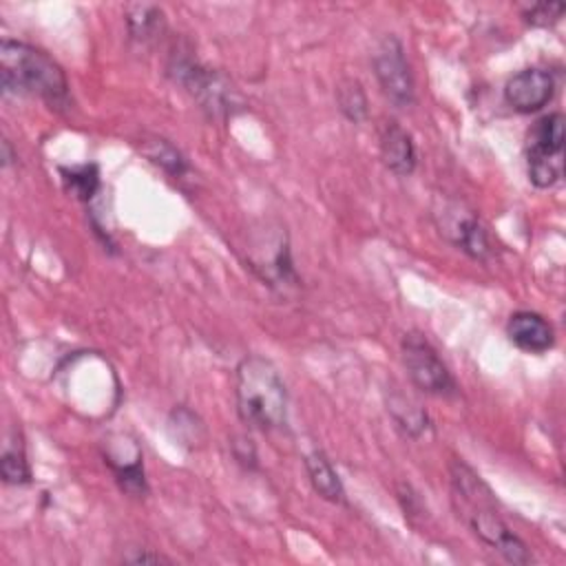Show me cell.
<instances>
[{
	"label": "cell",
	"instance_id": "cell-1",
	"mask_svg": "<svg viewBox=\"0 0 566 566\" xmlns=\"http://www.w3.org/2000/svg\"><path fill=\"white\" fill-rule=\"evenodd\" d=\"M0 77L4 93L38 95L51 106L69 104V82L64 71L44 51L31 44L2 40Z\"/></svg>",
	"mask_w": 566,
	"mask_h": 566
},
{
	"label": "cell",
	"instance_id": "cell-2",
	"mask_svg": "<svg viewBox=\"0 0 566 566\" xmlns=\"http://www.w3.org/2000/svg\"><path fill=\"white\" fill-rule=\"evenodd\" d=\"M237 411L259 431L287 422V391L276 367L263 356H245L237 367Z\"/></svg>",
	"mask_w": 566,
	"mask_h": 566
},
{
	"label": "cell",
	"instance_id": "cell-3",
	"mask_svg": "<svg viewBox=\"0 0 566 566\" xmlns=\"http://www.w3.org/2000/svg\"><path fill=\"white\" fill-rule=\"evenodd\" d=\"M462 500L467 502V522L471 524L473 533L489 544L493 551H497L506 562L511 564H528L531 553L526 544L500 520V515L491 506V491L484 484L471 486L462 493Z\"/></svg>",
	"mask_w": 566,
	"mask_h": 566
},
{
	"label": "cell",
	"instance_id": "cell-4",
	"mask_svg": "<svg viewBox=\"0 0 566 566\" xmlns=\"http://www.w3.org/2000/svg\"><path fill=\"white\" fill-rule=\"evenodd\" d=\"M526 170L537 188H553L564 175V115L548 113L528 130Z\"/></svg>",
	"mask_w": 566,
	"mask_h": 566
},
{
	"label": "cell",
	"instance_id": "cell-5",
	"mask_svg": "<svg viewBox=\"0 0 566 566\" xmlns=\"http://www.w3.org/2000/svg\"><path fill=\"white\" fill-rule=\"evenodd\" d=\"M402 363L411 382L431 396H453L455 380L431 343L420 334H405Z\"/></svg>",
	"mask_w": 566,
	"mask_h": 566
},
{
	"label": "cell",
	"instance_id": "cell-6",
	"mask_svg": "<svg viewBox=\"0 0 566 566\" xmlns=\"http://www.w3.org/2000/svg\"><path fill=\"white\" fill-rule=\"evenodd\" d=\"M433 219L440 232L469 256L482 261L489 254L484 228L480 226L473 210H469L464 203L442 201L438 208H433Z\"/></svg>",
	"mask_w": 566,
	"mask_h": 566
},
{
	"label": "cell",
	"instance_id": "cell-7",
	"mask_svg": "<svg viewBox=\"0 0 566 566\" xmlns=\"http://www.w3.org/2000/svg\"><path fill=\"white\" fill-rule=\"evenodd\" d=\"M374 71L382 93L396 106H411L413 104V77L405 57V49L398 38L387 35L374 55Z\"/></svg>",
	"mask_w": 566,
	"mask_h": 566
},
{
	"label": "cell",
	"instance_id": "cell-8",
	"mask_svg": "<svg viewBox=\"0 0 566 566\" xmlns=\"http://www.w3.org/2000/svg\"><path fill=\"white\" fill-rule=\"evenodd\" d=\"M172 75L179 84H184L203 108L210 113H228L234 106V91L232 86L214 71L199 66L192 60H175Z\"/></svg>",
	"mask_w": 566,
	"mask_h": 566
},
{
	"label": "cell",
	"instance_id": "cell-9",
	"mask_svg": "<svg viewBox=\"0 0 566 566\" xmlns=\"http://www.w3.org/2000/svg\"><path fill=\"white\" fill-rule=\"evenodd\" d=\"M555 95V80L544 69H524L504 86L506 104L517 113H537Z\"/></svg>",
	"mask_w": 566,
	"mask_h": 566
},
{
	"label": "cell",
	"instance_id": "cell-10",
	"mask_svg": "<svg viewBox=\"0 0 566 566\" xmlns=\"http://www.w3.org/2000/svg\"><path fill=\"white\" fill-rule=\"evenodd\" d=\"M509 340L526 354H544L555 345L551 323L535 312H515L506 323Z\"/></svg>",
	"mask_w": 566,
	"mask_h": 566
},
{
	"label": "cell",
	"instance_id": "cell-11",
	"mask_svg": "<svg viewBox=\"0 0 566 566\" xmlns=\"http://www.w3.org/2000/svg\"><path fill=\"white\" fill-rule=\"evenodd\" d=\"M382 164L398 177H407L416 168V146L411 135L396 122H387L380 133Z\"/></svg>",
	"mask_w": 566,
	"mask_h": 566
},
{
	"label": "cell",
	"instance_id": "cell-12",
	"mask_svg": "<svg viewBox=\"0 0 566 566\" xmlns=\"http://www.w3.org/2000/svg\"><path fill=\"white\" fill-rule=\"evenodd\" d=\"M305 469H307V475H310V482H312L314 491L323 500L334 502V504H340L345 500V489H343L336 471L332 469L329 460L321 451H314L305 458Z\"/></svg>",
	"mask_w": 566,
	"mask_h": 566
},
{
	"label": "cell",
	"instance_id": "cell-13",
	"mask_svg": "<svg viewBox=\"0 0 566 566\" xmlns=\"http://www.w3.org/2000/svg\"><path fill=\"white\" fill-rule=\"evenodd\" d=\"M126 22H128V31L135 40L148 42L161 31L164 13H161L159 7L146 4V2L128 4L126 7Z\"/></svg>",
	"mask_w": 566,
	"mask_h": 566
},
{
	"label": "cell",
	"instance_id": "cell-14",
	"mask_svg": "<svg viewBox=\"0 0 566 566\" xmlns=\"http://www.w3.org/2000/svg\"><path fill=\"white\" fill-rule=\"evenodd\" d=\"M389 411H391L394 420L398 422V427L411 438H418L429 429L427 413L420 409L418 402H413L411 398H407L402 394H396L394 398H389Z\"/></svg>",
	"mask_w": 566,
	"mask_h": 566
},
{
	"label": "cell",
	"instance_id": "cell-15",
	"mask_svg": "<svg viewBox=\"0 0 566 566\" xmlns=\"http://www.w3.org/2000/svg\"><path fill=\"white\" fill-rule=\"evenodd\" d=\"M336 99H338V106H340L343 115L349 122L360 124L367 117V97H365V91H363L360 82L343 80L336 88Z\"/></svg>",
	"mask_w": 566,
	"mask_h": 566
},
{
	"label": "cell",
	"instance_id": "cell-16",
	"mask_svg": "<svg viewBox=\"0 0 566 566\" xmlns=\"http://www.w3.org/2000/svg\"><path fill=\"white\" fill-rule=\"evenodd\" d=\"M62 179H64L66 188L82 201H88L99 188V175L93 164L62 168Z\"/></svg>",
	"mask_w": 566,
	"mask_h": 566
},
{
	"label": "cell",
	"instance_id": "cell-17",
	"mask_svg": "<svg viewBox=\"0 0 566 566\" xmlns=\"http://www.w3.org/2000/svg\"><path fill=\"white\" fill-rule=\"evenodd\" d=\"M144 153L148 155V159H150L153 164L161 166L164 170H168V172H172V175H181V172L186 170V159L181 157V153H179L172 144H168V142H164V139H153V142L144 148Z\"/></svg>",
	"mask_w": 566,
	"mask_h": 566
},
{
	"label": "cell",
	"instance_id": "cell-18",
	"mask_svg": "<svg viewBox=\"0 0 566 566\" xmlns=\"http://www.w3.org/2000/svg\"><path fill=\"white\" fill-rule=\"evenodd\" d=\"M564 9V2H537L526 7L522 15L531 27H553L562 18Z\"/></svg>",
	"mask_w": 566,
	"mask_h": 566
},
{
	"label": "cell",
	"instance_id": "cell-19",
	"mask_svg": "<svg viewBox=\"0 0 566 566\" xmlns=\"http://www.w3.org/2000/svg\"><path fill=\"white\" fill-rule=\"evenodd\" d=\"M0 471L7 484H27L31 480L27 460L20 451H4L0 460Z\"/></svg>",
	"mask_w": 566,
	"mask_h": 566
},
{
	"label": "cell",
	"instance_id": "cell-20",
	"mask_svg": "<svg viewBox=\"0 0 566 566\" xmlns=\"http://www.w3.org/2000/svg\"><path fill=\"white\" fill-rule=\"evenodd\" d=\"M128 562H133V564H144V562H170V559H166L164 555H157V553H139V555H135V557H130Z\"/></svg>",
	"mask_w": 566,
	"mask_h": 566
}]
</instances>
